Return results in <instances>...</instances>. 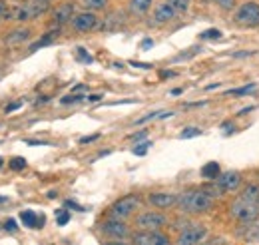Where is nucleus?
Instances as JSON below:
<instances>
[{"instance_id":"f257e3e1","label":"nucleus","mask_w":259,"mask_h":245,"mask_svg":"<svg viewBox=\"0 0 259 245\" xmlns=\"http://www.w3.org/2000/svg\"><path fill=\"white\" fill-rule=\"evenodd\" d=\"M178 207L184 213H207L213 207V197L205 189H190L178 195Z\"/></svg>"},{"instance_id":"f03ea898","label":"nucleus","mask_w":259,"mask_h":245,"mask_svg":"<svg viewBox=\"0 0 259 245\" xmlns=\"http://www.w3.org/2000/svg\"><path fill=\"white\" fill-rule=\"evenodd\" d=\"M48 8H50L48 0H28V2L18 4L10 10V18H14L18 22H26V20L42 16L44 12H48Z\"/></svg>"},{"instance_id":"7ed1b4c3","label":"nucleus","mask_w":259,"mask_h":245,"mask_svg":"<svg viewBox=\"0 0 259 245\" xmlns=\"http://www.w3.org/2000/svg\"><path fill=\"white\" fill-rule=\"evenodd\" d=\"M229 213L235 221L247 225V223H255V219L259 217V205L253 201H247L243 197H237L231 205H229Z\"/></svg>"},{"instance_id":"20e7f679","label":"nucleus","mask_w":259,"mask_h":245,"mask_svg":"<svg viewBox=\"0 0 259 245\" xmlns=\"http://www.w3.org/2000/svg\"><path fill=\"white\" fill-rule=\"evenodd\" d=\"M235 22L245 28L259 26V4L257 2H243L235 10Z\"/></svg>"},{"instance_id":"39448f33","label":"nucleus","mask_w":259,"mask_h":245,"mask_svg":"<svg viewBox=\"0 0 259 245\" xmlns=\"http://www.w3.org/2000/svg\"><path fill=\"white\" fill-rule=\"evenodd\" d=\"M205 235H207V229L203 225L188 223L178 235V245H199L205 241Z\"/></svg>"},{"instance_id":"423d86ee","label":"nucleus","mask_w":259,"mask_h":245,"mask_svg":"<svg viewBox=\"0 0 259 245\" xmlns=\"http://www.w3.org/2000/svg\"><path fill=\"white\" fill-rule=\"evenodd\" d=\"M138 207H140V197L138 195H124L110 207V215L118 217V219H124V217L132 215Z\"/></svg>"},{"instance_id":"0eeeda50","label":"nucleus","mask_w":259,"mask_h":245,"mask_svg":"<svg viewBox=\"0 0 259 245\" xmlns=\"http://www.w3.org/2000/svg\"><path fill=\"white\" fill-rule=\"evenodd\" d=\"M136 223H138L140 229L158 231V229H162V227L168 223V217H166L164 213H158V211H144V213L138 215Z\"/></svg>"},{"instance_id":"6e6552de","label":"nucleus","mask_w":259,"mask_h":245,"mask_svg":"<svg viewBox=\"0 0 259 245\" xmlns=\"http://www.w3.org/2000/svg\"><path fill=\"white\" fill-rule=\"evenodd\" d=\"M134 245H172L170 237L160 233V231H146L142 229L140 233L134 235Z\"/></svg>"},{"instance_id":"1a4fd4ad","label":"nucleus","mask_w":259,"mask_h":245,"mask_svg":"<svg viewBox=\"0 0 259 245\" xmlns=\"http://www.w3.org/2000/svg\"><path fill=\"white\" fill-rule=\"evenodd\" d=\"M102 231H104L108 237H112V239H124V237L130 235L128 225H126L122 219H118V217L106 219V221L102 223Z\"/></svg>"},{"instance_id":"9d476101","label":"nucleus","mask_w":259,"mask_h":245,"mask_svg":"<svg viewBox=\"0 0 259 245\" xmlns=\"http://www.w3.org/2000/svg\"><path fill=\"white\" fill-rule=\"evenodd\" d=\"M72 26L76 32H90L98 26V18L92 12H80V14L72 16Z\"/></svg>"},{"instance_id":"9b49d317","label":"nucleus","mask_w":259,"mask_h":245,"mask_svg":"<svg viewBox=\"0 0 259 245\" xmlns=\"http://www.w3.org/2000/svg\"><path fill=\"white\" fill-rule=\"evenodd\" d=\"M239 185H241V176H239V172H225V174H219V178H217V187H219L223 193L235 191Z\"/></svg>"},{"instance_id":"f8f14e48","label":"nucleus","mask_w":259,"mask_h":245,"mask_svg":"<svg viewBox=\"0 0 259 245\" xmlns=\"http://www.w3.org/2000/svg\"><path fill=\"white\" fill-rule=\"evenodd\" d=\"M176 10H174V6L170 4V2H162V4H158L156 6V10H154V20L158 22V24H166V22H172L174 18H176Z\"/></svg>"},{"instance_id":"ddd939ff","label":"nucleus","mask_w":259,"mask_h":245,"mask_svg":"<svg viewBox=\"0 0 259 245\" xmlns=\"http://www.w3.org/2000/svg\"><path fill=\"white\" fill-rule=\"evenodd\" d=\"M150 203H152L154 207L166 209V207H172V205H176V203H178V195L158 191V193H152V195H150Z\"/></svg>"},{"instance_id":"4468645a","label":"nucleus","mask_w":259,"mask_h":245,"mask_svg":"<svg viewBox=\"0 0 259 245\" xmlns=\"http://www.w3.org/2000/svg\"><path fill=\"white\" fill-rule=\"evenodd\" d=\"M70 16H74V4H62L54 10V16H52V22L60 28L62 24H66L70 20Z\"/></svg>"},{"instance_id":"2eb2a0df","label":"nucleus","mask_w":259,"mask_h":245,"mask_svg":"<svg viewBox=\"0 0 259 245\" xmlns=\"http://www.w3.org/2000/svg\"><path fill=\"white\" fill-rule=\"evenodd\" d=\"M20 221H22V225H26V227H30V229H40L42 225H44V215H36L34 211H30V209H26V211H22L20 213Z\"/></svg>"},{"instance_id":"dca6fc26","label":"nucleus","mask_w":259,"mask_h":245,"mask_svg":"<svg viewBox=\"0 0 259 245\" xmlns=\"http://www.w3.org/2000/svg\"><path fill=\"white\" fill-rule=\"evenodd\" d=\"M30 38V30L28 28H20V30H12L8 36H6V44L10 46H18L22 42H26Z\"/></svg>"},{"instance_id":"f3484780","label":"nucleus","mask_w":259,"mask_h":245,"mask_svg":"<svg viewBox=\"0 0 259 245\" xmlns=\"http://www.w3.org/2000/svg\"><path fill=\"white\" fill-rule=\"evenodd\" d=\"M219 174H221V168H219L217 162H207L201 168V178H205V180H217Z\"/></svg>"},{"instance_id":"a211bd4d","label":"nucleus","mask_w":259,"mask_h":245,"mask_svg":"<svg viewBox=\"0 0 259 245\" xmlns=\"http://www.w3.org/2000/svg\"><path fill=\"white\" fill-rule=\"evenodd\" d=\"M239 197H243V199L253 201V203L259 205V185H257V184H247V185L243 187V191H241Z\"/></svg>"},{"instance_id":"6ab92c4d","label":"nucleus","mask_w":259,"mask_h":245,"mask_svg":"<svg viewBox=\"0 0 259 245\" xmlns=\"http://www.w3.org/2000/svg\"><path fill=\"white\" fill-rule=\"evenodd\" d=\"M152 6V0H130V10L134 14H146Z\"/></svg>"},{"instance_id":"aec40b11","label":"nucleus","mask_w":259,"mask_h":245,"mask_svg":"<svg viewBox=\"0 0 259 245\" xmlns=\"http://www.w3.org/2000/svg\"><path fill=\"white\" fill-rule=\"evenodd\" d=\"M58 32H60V30H50V32H48V34H44V36H42V38H40L38 42H34V44L30 46V50H32V52H36L38 48H42V46H48V44H52V42H54V38L58 36Z\"/></svg>"},{"instance_id":"412c9836","label":"nucleus","mask_w":259,"mask_h":245,"mask_svg":"<svg viewBox=\"0 0 259 245\" xmlns=\"http://www.w3.org/2000/svg\"><path fill=\"white\" fill-rule=\"evenodd\" d=\"M245 241H259V227L255 225V223H247L245 225V229L239 233Z\"/></svg>"},{"instance_id":"4be33fe9","label":"nucleus","mask_w":259,"mask_h":245,"mask_svg":"<svg viewBox=\"0 0 259 245\" xmlns=\"http://www.w3.org/2000/svg\"><path fill=\"white\" fill-rule=\"evenodd\" d=\"M168 2L174 6V10H176L178 14H184V12H188L192 0H168Z\"/></svg>"},{"instance_id":"5701e85b","label":"nucleus","mask_w":259,"mask_h":245,"mask_svg":"<svg viewBox=\"0 0 259 245\" xmlns=\"http://www.w3.org/2000/svg\"><path fill=\"white\" fill-rule=\"evenodd\" d=\"M82 4L86 8H90V10H100V8H104L108 4V0H82Z\"/></svg>"},{"instance_id":"b1692460","label":"nucleus","mask_w":259,"mask_h":245,"mask_svg":"<svg viewBox=\"0 0 259 245\" xmlns=\"http://www.w3.org/2000/svg\"><path fill=\"white\" fill-rule=\"evenodd\" d=\"M76 56H78V60H80L82 64H92V62H94L92 54H88V52H86V48H82V46H78V48H76Z\"/></svg>"},{"instance_id":"393cba45","label":"nucleus","mask_w":259,"mask_h":245,"mask_svg":"<svg viewBox=\"0 0 259 245\" xmlns=\"http://www.w3.org/2000/svg\"><path fill=\"white\" fill-rule=\"evenodd\" d=\"M255 90V84H247V86H241V88H235V90H229L227 96H245L249 92Z\"/></svg>"},{"instance_id":"a878e982","label":"nucleus","mask_w":259,"mask_h":245,"mask_svg":"<svg viewBox=\"0 0 259 245\" xmlns=\"http://www.w3.org/2000/svg\"><path fill=\"white\" fill-rule=\"evenodd\" d=\"M88 96L86 94H80V92H72L70 96H64L62 98V104H76V102H82V100H86Z\"/></svg>"},{"instance_id":"bb28decb","label":"nucleus","mask_w":259,"mask_h":245,"mask_svg":"<svg viewBox=\"0 0 259 245\" xmlns=\"http://www.w3.org/2000/svg\"><path fill=\"white\" fill-rule=\"evenodd\" d=\"M199 38H201V40H217V38H221V30H217V28H209V30L201 32Z\"/></svg>"},{"instance_id":"cd10ccee","label":"nucleus","mask_w":259,"mask_h":245,"mask_svg":"<svg viewBox=\"0 0 259 245\" xmlns=\"http://www.w3.org/2000/svg\"><path fill=\"white\" fill-rule=\"evenodd\" d=\"M195 136H201V130H199V128H186V130H182V134H180L182 140L195 138Z\"/></svg>"},{"instance_id":"c85d7f7f","label":"nucleus","mask_w":259,"mask_h":245,"mask_svg":"<svg viewBox=\"0 0 259 245\" xmlns=\"http://www.w3.org/2000/svg\"><path fill=\"white\" fill-rule=\"evenodd\" d=\"M8 166H10L12 172H20V170L26 168V160H24V158H14V160H10Z\"/></svg>"},{"instance_id":"c756f323","label":"nucleus","mask_w":259,"mask_h":245,"mask_svg":"<svg viewBox=\"0 0 259 245\" xmlns=\"http://www.w3.org/2000/svg\"><path fill=\"white\" fill-rule=\"evenodd\" d=\"M68 221H70V213L66 209H58L56 211V223L58 225H66Z\"/></svg>"},{"instance_id":"7c9ffc66","label":"nucleus","mask_w":259,"mask_h":245,"mask_svg":"<svg viewBox=\"0 0 259 245\" xmlns=\"http://www.w3.org/2000/svg\"><path fill=\"white\" fill-rule=\"evenodd\" d=\"M211 2H215L217 6H221L223 10H231L235 6V0H211Z\"/></svg>"},{"instance_id":"2f4dec72","label":"nucleus","mask_w":259,"mask_h":245,"mask_svg":"<svg viewBox=\"0 0 259 245\" xmlns=\"http://www.w3.org/2000/svg\"><path fill=\"white\" fill-rule=\"evenodd\" d=\"M2 18H10V10H8L4 0H0V20H2Z\"/></svg>"},{"instance_id":"473e14b6","label":"nucleus","mask_w":259,"mask_h":245,"mask_svg":"<svg viewBox=\"0 0 259 245\" xmlns=\"http://www.w3.org/2000/svg\"><path fill=\"white\" fill-rule=\"evenodd\" d=\"M148 148H150V142H142L140 146L134 148V154H136V156H144V154L148 152Z\"/></svg>"},{"instance_id":"72a5a7b5","label":"nucleus","mask_w":259,"mask_h":245,"mask_svg":"<svg viewBox=\"0 0 259 245\" xmlns=\"http://www.w3.org/2000/svg\"><path fill=\"white\" fill-rule=\"evenodd\" d=\"M160 116H162L160 112H152V114H148V116L140 118V120H138V124H144V122H148V120H154V118H160Z\"/></svg>"},{"instance_id":"f704fd0d","label":"nucleus","mask_w":259,"mask_h":245,"mask_svg":"<svg viewBox=\"0 0 259 245\" xmlns=\"http://www.w3.org/2000/svg\"><path fill=\"white\" fill-rule=\"evenodd\" d=\"M20 106H22V102H12V104H8V106L4 108V112H6V114H10V112H14V110H18Z\"/></svg>"},{"instance_id":"c9c22d12","label":"nucleus","mask_w":259,"mask_h":245,"mask_svg":"<svg viewBox=\"0 0 259 245\" xmlns=\"http://www.w3.org/2000/svg\"><path fill=\"white\" fill-rule=\"evenodd\" d=\"M140 46H142V50H150V48L154 46V40H152V38H146V40H142Z\"/></svg>"},{"instance_id":"e433bc0d","label":"nucleus","mask_w":259,"mask_h":245,"mask_svg":"<svg viewBox=\"0 0 259 245\" xmlns=\"http://www.w3.org/2000/svg\"><path fill=\"white\" fill-rule=\"evenodd\" d=\"M132 66L134 68H142V70H150L152 68V64H146V62H132Z\"/></svg>"},{"instance_id":"4c0bfd02","label":"nucleus","mask_w":259,"mask_h":245,"mask_svg":"<svg viewBox=\"0 0 259 245\" xmlns=\"http://www.w3.org/2000/svg\"><path fill=\"white\" fill-rule=\"evenodd\" d=\"M100 138V134H94V136H86V138H82L80 140V144H90V142H94V140H98Z\"/></svg>"},{"instance_id":"58836bf2","label":"nucleus","mask_w":259,"mask_h":245,"mask_svg":"<svg viewBox=\"0 0 259 245\" xmlns=\"http://www.w3.org/2000/svg\"><path fill=\"white\" fill-rule=\"evenodd\" d=\"M64 205H66V207H70V209H76V211H84V207H80L78 203H74V201H70V199H68Z\"/></svg>"},{"instance_id":"ea45409f","label":"nucleus","mask_w":259,"mask_h":245,"mask_svg":"<svg viewBox=\"0 0 259 245\" xmlns=\"http://www.w3.org/2000/svg\"><path fill=\"white\" fill-rule=\"evenodd\" d=\"M4 229H8V231H16V221H14V219H8V221L4 223Z\"/></svg>"},{"instance_id":"a19ab883","label":"nucleus","mask_w":259,"mask_h":245,"mask_svg":"<svg viewBox=\"0 0 259 245\" xmlns=\"http://www.w3.org/2000/svg\"><path fill=\"white\" fill-rule=\"evenodd\" d=\"M146 136H148V132L144 130V132H138V134H134V136H132V140H134V142H140V140H144Z\"/></svg>"},{"instance_id":"79ce46f5","label":"nucleus","mask_w":259,"mask_h":245,"mask_svg":"<svg viewBox=\"0 0 259 245\" xmlns=\"http://www.w3.org/2000/svg\"><path fill=\"white\" fill-rule=\"evenodd\" d=\"M86 100H88V102H100V100H102V94H92V96H88Z\"/></svg>"},{"instance_id":"37998d69","label":"nucleus","mask_w":259,"mask_h":245,"mask_svg":"<svg viewBox=\"0 0 259 245\" xmlns=\"http://www.w3.org/2000/svg\"><path fill=\"white\" fill-rule=\"evenodd\" d=\"M172 76H176V72H168V70L162 72V78H172Z\"/></svg>"},{"instance_id":"c03bdc74","label":"nucleus","mask_w":259,"mask_h":245,"mask_svg":"<svg viewBox=\"0 0 259 245\" xmlns=\"http://www.w3.org/2000/svg\"><path fill=\"white\" fill-rule=\"evenodd\" d=\"M180 94H182V88H174L172 90V96H180Z\"/></svg>"},{"instance_id":"a18cd8bd","label":"nucleus","mask_w":259,"mask_h":245,"mask_svg":"<svg viewBox=\"0 0 259 245\" xmlns=\"http://www.w3.org/2000/svg\"><path fill=\"white\" fill-rule=\"evenodd\" d=\"M106 245H126V243H122V241H110V243H106Z\"/></svg>"},{"instance_id":"49530a36","label":"nucleus","mask_w":259,"mask_h":245,"mask_svg":"<svg viewBox=\"0 0 259 245\" xmlns=\"http://www.w3.org/2000/svg\"><path fill=\"white\" fill-rule=\"evenodd\" d=\"M6 201V197H2V195H0V203H4Z\"/></svg>"},{"instance_id":"de8ad7c7","label":"nucleus","mask_w":259,"mask_h":245,"mask_svg":"<svg viewBox=\"0 0 259 245\" xmlns=\"http://www.w3.org/2000/svg\"><path fill=\"white\" fill-rule=\"evenodd\" d=\"M2 164H4V162H2V160H0V166H2Z\"/></svg>"},{"instance_id":"09e8293b","label":"nucleus","mask_w":259,"mask_h":245,"mask_svg":"<svg viewBox=\"0 0 259 245\" xmlns=\"http://www.w3.org/2000/svg\"><path fill=\"white\" fill-rule=\"evenodd\" d=\"M48 2H50V0H48Z\"/></svg>"}]
</instances>
